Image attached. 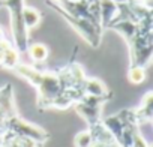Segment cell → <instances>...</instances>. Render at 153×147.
I'll return each instance as SVG.
<instances>
[{
  "instance_id": "1",
  "label": "cell",
  "mask_w": 153,
  "mask_h": 147,
  "mask_svg": "<svg viewBox=\"0 0 153 147\" xmlns=\"http://www.w3.org/2000/svg\"><path fill=\"white\" fill-rule=\"evenodd\" d=\"M14 72L38 89L39 110H66L84 96L83 87L87 77L78 63L72 62L57 72H48L20 62Z\"/></svg>"
},
{
  "instance_id": "2",
  "label": "cell",
  "mask_w": 153,
  "mask_h": 147,
  "mask_svg": "<svg viewBox=\"0 0 153 147\" xmlns=\"http://www.w3.org/2000/svg\"><path fill=\"white\" fill-rule=\"evenodd\" d=\"M102 122L120 147H150L140 132L134 110H122L114 116L102 119Z\"/></svg>"
},
{
  "instance_id": "3",
  "label": "cell",
  "mask_w": 153,
  "mask_h": 147,
  "mask_svg": "<svg viewBox=\"0 0 153 147\" xmlns=\"http://www.w3.org/2000/svg\"><path fill=\"white\" fill-rule=\"evenodd\" d=\"M3 8H8L11 14V32H12V45L15 50L23 54L29 47V30L24 26L23 8L24 0H3Z\"/></svg>"
},
{
  "instance_id": "4",
  "label": "cell",
  "mask_w": 153,
  "mask_h": 147,
  "mask_svg": "<svg viewBox=\"0 0 153 147\" xmlns=\"http://www.w3.org/2000/svg\"><path fill=\"white\" fill-rule=\"evenodd\" d=\"M20 56L21 54L6 39L3 30L0 29V68L14 71V68L20 63Z\"/></svg>"
},
{
  "instance_id": "5",
  "label": "cell",
  "mask_w": 153,
  "mask_h": 147,
  "mask_svg": "<svg viewBox=\"0 0 153 147\" xmlns=\"http://www.w3.org/2000/svg\"><path fill=\"white\" fill-rule=\"evenodd\" d=\"M18 114L17 107L14 102V93H12V86L5 84L0 89V126H2L9 117Z\"/></svg>"
},
{
  "instance_id": "6",
  "label": "cell",
  "mask_w": 153,
  "mask_h": 147,
  "mask_svg": "<svg viewBox=\"0 0 153 147\" xmlns=\"http://www.w3.org/2000/svg\"><path fill=\"white\" fill-rule=\"evenodd\" d=\"M152 110H153V93L147 92L144 98L141 99V104L138 108H134V114L138 125L150 123L152 122Z\"/></svg>"
},
{
  "instance_id": "7",
  "label": "cell",
  "mask_w": 153,
  "mask_h": 147,
  "mask_svg": "<svg viewBox=\"0 0 153 147\" xmlns=\"http://www.w3.org/2000/svg\"><path fill=\"white\" fill-rule=\"evenodd\" d=\"M83 89H84V95H90V96H105L111 93L107 89V86L98 78H86Z\"/></svg>"
},
{
  "instance_id": "8",
  "label": "cell",
  "mask_w": 153,
  "mask_h": 147,
  "mask_svg": "<svg viewBox=\"0 0 153 147\" xmlns=\"http://www.w3.org/2000/svg\"><path fill=\"white\" fill-rule=\"evenodd\" d=\"M41 18H42V15H41V12L38 9L30 8V6H24L23 8V20H24V26H26V29L29 32L39 26Z\"/></svg>"
},
{
  "instance_id": "9",
  "label": "cell",
  "mask_w": 153,
  "mask_h": 147,
  "mask_svg": "<svg viewBox=\"0 0 153 147\" xmlns=\"http://www.w3.org/2000/svg\"><path fill=\"white\" fill-rule=\"evenodd\" d=\"M26 53H29V56L33 62L42 63L48 57V47L44 45V44H29Z\"/></svg>"
},
{
  "instance_id": "10",
  "label": "cell",
  "mask_w": 153,
  "mask_h": 147,
  "mask_svg": "<svg viewBox=\"0 0 153 147\" xmlns=\"http://www.w3.org/2000/svg\"><path fill=\"white\" fill-rule=\"evenodd\" d=\"M128 78L134 84H140L146 80V68L141 66H131L128 72Z\"/></svg>"
},
{
  "instance_id": "11",
  "label": "cell",
  "mask_w": 153,
  "mask_h": 147,
  "mask_svg": "<svg viewBox=\"0 0 153 147\" xmlns=\"http://www.w3.org/2000/svg\"><path fill=\"white\" fill-rule=\"evenodd\" d=\"M75 147H89V144L92 143V135L89 131H83L78 132L75 137Z\"/></svg>"
}]
</instances>
